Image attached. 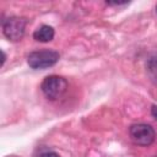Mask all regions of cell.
<instances>
[{"instance_id": "6da1fadb", "label": "cell", "mask_w": 157, "mask_h": 157, "mask_svg": "<svg viewBox=\"0 0 157 157\" xmlns=\"http://www.w3.org/2000/svg\"><path fill=\"white\" fill-rule=\"evenodd\" d=\"M60 59V55L55 50L50 49H43V50H36L29 53L27 56V63L32 69H48L58 63Z\"/></svg>"}, {"instance_id": "7a4b0ae2", "label": "cell", "mask_w": 157, "mask_h": 157, "mask_svg": "<svg viewBox=\"0 0 157 157\" xmlns=\"http://www.w3.org/2000/svg\"><path fill=\"white\" fill-rule=\"evenodd\" d=\"M66 88H67V81L63 76H58V75L47 76L40 85V90L43 94L52 101L61 97L65 93Z\"/></svg>"}, {"instance_id": "3957f363", "label": "cell", "mask_w": 157, "mask_h": 157, "mask_svg": "<svg viewBox=\"0 0 157 157\" xmlns=\"http://www.w3.org/2000/svg\"><path fill=\"white\" fill-rule=\"evenodd\" d=\"M129 135L132 142L139 146H150L156 139L155 129L151 125L144 123L131 125L129 129Z\"/></svg>"}, {"instance_id": "277c9868", "label": "cell", "mask_w": 157, "mask_h": 157, "mask_svg": "<svg viewBox=\"0 0 157 157\" xmlns=\"http://www.w3.org/2000/svg\"><path fill=\"white\" fill-rule=\"evenodd\" d=\"M26 25H27V20L25 17H18V16L9 17L2 21L4 36L12 42L21 40L25 34Z\"/></svg>"}, {"instance_id": "5b68a950", "label": "cell", "mask_w": 157, "mask_h": 157, "mask_svg": "<svg viewBox=\"0 0 157 157\" xmlns=\"http://www.w3.org/2000/svg\"><path fill=\"white\" fill-rule=\"evenodd\" d=\"M33 38L37 42H42V43H47L50 42L54 38V28L52 26L48 25H43L40 27H38L34 32H33Z\"/></svg>"}, {"instance_id": "8992f818", "label": "cell", "mask_w": 157, "mask_h": 157, "mask_svg": "<svg viewBox=\"0 0 157 157\" xmlns=\"http://www.w3.org/2000/svg\"><path fill=\"white\" fill-rule=\"evenodd\" d=\"M147 71L151 78L157 83V55H152L147 61Z\"/></svg>"}, {"instance_id": "52a82bcc", "label": "cell", "mask_w": 157, "mask_h": 157, "mask_svg": "<svg viewBox=\"0 0 157 157\" xmlns=\"http://www.w3.org/2000/svg\"><path fill=\"white\" fill-rule=\"evenodd\" d=\"M39 157H60V156L54 151H44L39 155Z\"/></svg>"}, {"instance_id": "ba28073f", "label": "cell", "mask_w": 157, "mask_h": 157, "mask_svg": "<svg viewBox=\"0 0 157 157\" xmlns=\"http://www.w3.org/2000/svg\"><path fill=\"white\" fill-rule=\"evenodd\" d=\"M151 114H152V117L157 120V105H152V108H151Z\"/></svg>"}, {"instance_id": "9c48e42d", "label": "cell", "mask_w": 157, "mask_h": 157, "mask_svg": "<svg viewBox=\"0 0 157 157\" xmlns=\"http://www.w3.org/2000/svg\"><path fill=\"white\" fill-rule=\"evenodd\" d=\"M156 11H157V5H156Z\"/></svg>"}]
</instances>
